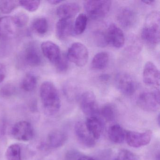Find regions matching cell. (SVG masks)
<instances>
[{
    "label": "cell",
    "mask_w": 160,
    "mask_h": 160,
    "mask_svg": "<svg viewBox=\"0 0 160 160\" xmlns=\"http://www.w3.org/2000/svg\"><path fill=\"white\" fill-rule=\"evenodd\" d=\"M40 97L45 111L50 116L56 115L61 108V99L56 86L50 81H45L40 89Z\"/></svg>",
    "instance_id": "1"
},
{
    "label": "cell",
    "mask_w": 160,
    "mask_h": 160,
    "mask_svg": "<svg viewBox=\"0 0 160 160\" xmlns=\"http://www.w3.org/2000/svg\"><path fill=\"white\" fill-rule=\"evenodd\" d=\"M160 14L157 11L150 13L146 19L141 31L142 40L151 46H156L160 42Z\"/></svg>",
    "instance_id": "2"
},
{
    "label": "cell",
    "mask_w": 160,
    "mask_h": 160,
    "mask_svg": "<svg viewBox=\"0 0 160 160\" xmlns=\"http://www.w3.org/2000/svg\"><path fill=\"white\" fill-rule=\"evenodd\" d=\"M110 1H87L84 3L87 15L93 20L104 18L110 10Z\"/></svg>",
    "instance_id": "3"
},
{
    "label": "cell",
    "mask_w": 160,
    "mask_h": 160,
    "mask_svg": "<svg viewBox=\"0 0 160 160\" xmlns=\"http://www.w3.org/2000/svg\"><path fill=\"white\" fill-rule=\"evenodd\" d=\"M160 92L155 89L152 92H143L137 98L138 105L144 111L155 112L160 108Z\"/></svg>",
    "instance_id": "4"
},
{
    "label": "cell",
    "mask_w": 160,
    "mask_h": 160,
    "mask_svg": "<svg viewBox=\"0 0 160 160\" xmlns=\"http://www.w3.org/2000/svg\"><path fill=\"white\" fill-rule=\"evenodd\" d=\"M67 59L78 67L85 66L88 62L89 53L87 47L80 42L73 43L68 49Z\"/></svg>",
    "instance_id": "5"
},
{
    "label": "cell",
    "mask_w": 160,
    "mask_h": 160,
    "mask_svg": "<svg viewBox=\"0 0 160 160\" xmlns=\"http://www.w3.org/2000/svg\"><path fill=\"white\" fill-rule=\"evenodd\" d=\"M116 87L124 95L131 96L137 89V83L133 78L129 74L120 72L116 75L115 79Z\"/></svg>",
    "instance_id": "6"
},
{
    "label": "cell",
    "mask_w": 160,
    "mask_h": 160,
    "mask_svg": "<svg viewBox=\"0 0 160 160\" xmlns=\"http://www.w3.org/2000/svg\"><path fill=\"white\" fill-rule=\"evenodd\" d=\"M80 105L84 114L88 117H97L100 109L94 93L91 91L84 92L80 97Z\"/></svg>",
    "instance_id": "7"
},
{
    "label": "cell",
    "mask_w": 160,
    "mask_h": 160,
    "mask_svg": "<svg viewBox=\"0 0 160 160\" xmlns=\"http://www.w3.org/2000/svg\"><path fill=\"white\" fill-rule=\"evenodd\" d=\"M11 134L16 140L27 142L33 138L34 130L31 123L26 121H20L13 126Z\"/></svg>",
    "instance_id": "8"
},
{
    "label": "cell",
    "mask_w": 160,
    "mask_h": 160,
    "mask_svg": "<svg viewBox=\"0 0 160 160\" xmlns=\"http://www.w3.org/2000/svg\"><path fill=\"white\" fill-rule=\"evenodd\" d=\"M152 137V132L150 130L139 132L134 131H126L125 139L130 147L138 148L148 144Z\"/></svg>",
    "instance_id": "9"
},
{
    "label": "cell",
    "mask_w": 160,
    "mask_h": 160,
    "mask_svg": "<svg viewBox=\"0 0 160 160\" xmlns=\"http://www.w3.org/2000/svg\"><path fill=\"white\" fill-rule=\"evenodd\" d=\"M143 82L146 85L159 89L160 72L157 67L151 62H148L144 65L143 71Z\"/></svg>",
    "instance_id": "10"
},
{
    "label": "cell",
    "mask_w": 160,
    "mask_h": 160,
    "mask_svg": "<svg viewBox=\"0 0 160 160\" xmlns=\"http://www.w3.org/2000/svg\"><path fill=\"white\" fill-rule=\"evenodd\" d=\"M42 52L51 63L57 66L62 58L60 48L51 41H45L41 45Z\"/></svg>",
    "instance_id": "11"
},
{
    "label": "cell",
    "mask_w": 160,
    "mask_h": 160,
    "mask_svg": "<svg viewBox=\"0 0 160 160\" xmlns=\"http://www.w3.org/2000/svg\"><path fill=\"white\" fill-rule=\"evenodd\" d=\"M108 44L117 48H122L125 43V36L120 28L115 24L109 25L106 32Z\"/></svg>",
    "instance_id": "12"
},
{
    "label": "cell",
    "mask_w": 160,
    "mask_h": 160,
    "mask_svg": "<svg viewBox=\"0 0 160 160\" xmlns=\"http://www.w3.org/2000/svg\"><path fill=\"white\" fill-rule=\"evenodd\" d=\"M75 132L79 141L86 147L93 148L96 144V139L90 133L83 122H78L74 127Z\"/></svg>",
    "instance_id": "13"
},
{
    "label": "cell",
    "mask_w": 160,
    "mask_h": 160,
    "mask_svg": "<svg viewBox=\"0 0 160 160\" xmlns=\"http://www.w3.org/2000/svg\"><path fill=\"white\" fill-rule=\"evenodd\" d=\"M117 20L122 27L129 29L132 28L136 23L137 16L132 9L129 7H123L118 12Z\"/></svg>",
    "instance_id": "14"
},
{
    "label": "cell",
    "mask_w": 160,
    "mask_h": 160,
    "mask_svg": "<svg viewBox=\"0 0 160 160\" xmlns=\"http://www.w3.org/2000/svg\"><path fill=\"white\" fill-rule=\"evenodd\" d=\"M80 9V6L76 2L63 3L57 9V16L59 19H71L77 15Z\"/></svg>",
    "instance_id": "15"
},
{
    "label": "cell",
    "mask_w": 160,
    "mask_h": 160,
    "mask_svg": "<svg viewBox=\"0 0 160 160\" xmlns=\"http://www.w3.org/2000/svg\"><path fill=\"white\" fill-rule=\"evenodd\" d=\"M24 58L26 63L31 67H38L42 62V58L40 51L33 45L28 46L24 53Z\"/></svg>",
    "instance_id": "16"
},
{
    "label": "cell",
    "mask_w": 160,
    "mask_h": 160,
    "mask_svg": "<svg viewBox=\"0 0 160 160\" xmlns=\"http://www.w3.org/2000/svg\"><path fill=\"white\" fill-rule=\"evenodd\" d=\"M73 24L71 19H59L56 27V35L58 39L64 40L73 34Z\"/></svg>",
    "instance_id": "17"
},
{
    "label": "cell",
    "mask_w": 160,
    "mask_h": 160,
    "mask_svg": "<svg viewBox=\"0 0 160 160\" xmlns=\"http://www.w3.org/2000/svg\"><path fill=\"white\" fill-rule=\"evenodd\" d=\"M85 123L88 131L94 139H99L103 131L102 121L97 117H88Z\"/></svg>",
    "instance_id": "18"
},
{
    "label": "cell",
    "mask_w": 160,
    "mask_h": 160,
    "mask_svg": "<svg viewBox=\"0 0 160 160\" xmlns=\"http://www.w3.org/2000/svg\"><path fill=\"white\" fill-rule=\"evenodd\" d=\"M67 135L65 132L60 130H54L48 136L47 144L52 148H58L63 146L67 140Z\"/></svg>",
    "instance_id": "19"
},
{
    "label": "cell",
    "mask_w": 160,
    "mask_h": 160,
    "mask_svg": "<svg viewBox=\"0 0 160 160\" xmlns=\"http://www.w3.org/2000/svg\"><path fill=\"white\" fill-rule=\"evenodd\" d=\"M126 130L119 124H114L109 127L108 130V136L112 142L121 144L125 139Z\"/></svg>",
    "instance_id": "20"
},
{
    "label": "cell",
    "mask_w": 160,
    "mask_h": 160,
    "mask_svg": "<svg viewBox=\"0 0 160 160\" xmlns=\"http://www.w3.org/2000/svg\"><path fill=\"white\" fill-rule=\"evenodd\" d=\"M16 27L12 17L5 16L0 18V36H9L15 31Z\"/></svg>",
    "instance_id": "21"
},
{
    "label": "cell",
    "mask_w": 160,
    "mask_h": 160,
    "mask_svg": "<svg viewBox=\"0 0 160 160\" xmlns=\"http://www.w3.org/2000/svg\"><path fill=\"white\" fill-rule=\"evenodd\" d=\"M109 57L106 52H101L96 54L91 62V67L95 70H102L107 66L109 62Z\"/></svg>",
    "instance_id": "22"
},
{
    "label": "cell",
    "mask_w": 160,
    "mask_h": 160,
    "mask_svg": "<svg viewBox=\"0 0 160 160\" xmlns=\"http://www.w3.org/2000/svg\"><path fill=\"white\" fill-rule=\"evenodd\" d=\"M88 20V16L85 14L78 15L73 24V34L76 35L82 34L87 28Z\"/></svg>",
    "instance_id": "23"
},
{
    "label": "cell",
    "mask_w": 160,
    "mask_h": 160,
    "mask_svg": "<svg viewBox=\"0 0 160 160\" xmlns=\"http://www.w3.org/2000/svg\"><path fill=\"white\" fill-rule=\"evenodd\" d=\"M33 30L40 35H44L48 31V23L46 18L39 17L35 18L32 22Z\"/></svg>",
    "instance_id": "24"
},
{
    "label": "cell",
    "mask_w": 160,
    "mask_h": 160,
    "mask_svg": "<svg viewBox=\"0 0 160 160\" xmlns=\"http://www.w3.org/2000/svg\"><path fill=\"white\" fill-rule=\"evenodd\" d=\"M5 157L7 160H22L20 146L18 144L9 146L6 149Z\"/></svg>",
    "instance_id": "25"
},
{
    "label": "cell",
    "mask_w": 160,
    "mask_h": 160,
    "mask_svg": "<svg viewBox=\"0 0 160 160\" xmlns=\"http://www.w3.org/2000/svg\"><path fill=\"white\" fill-rule=\"evenodd\" d=\"M37 83L36 77L32 74L28 73L24 77L22 80L21 88L25 91L30 92L35 88Z\"/></svg>",
    "instance_id": "26"
},
{
    "label": "cell",
    "mask_w": 160,
    "mask_h": 160,
    "mask_svg": "<svg viewBox=\"0 0 160 160\" xmlns=\"http://www.w3.org/2000/svg\"><path fill=\"white\" fill-rule=\"evenodd\" d=\"M100 113L107 121L111 122L116 118L117 110L113 105L108 103L102 108Z\"/></svg>",
    "instance_id": "27"
},
{
    "label": "cell",
    "mask_w": 160,
    "mask_h": 160,
    "mask_svg": "<svg viewBox=\"0 0 160 160\" xmlns=\"http://www.w3.org/2000/svg\"><path fill=\"white\" fill-rule=\"evenodd\" d=\"M20 6L19 1H0V11L4 14H9Z\"/></svg>",
    "instance_id": "28"
},
{
    "label": "cell",
    "mask_w": 160,
    "mask_h": 160,
    "mask_svg": "<svg viewBox=\"0 0 160 160\" xmlns=\"http://www.w3.org/2000/svg\"><path fill=\"white\" fill-rule=\"evenodd\" d=\"M12 18L16 28H24L27 26L29 20L28 15L23 12L18 13Z\"/></svg>",
    "instance_id": "29"
},
{
    "label": "cell",
    "mask_w": 160,
    "mask_h": 160,
    "mask_svg": "<svg viewBox=\"0 0 160 160\" xmlns=\"http://www.w3.org/2000/svg\"><path fill=\"white\" fill-rule=\"evenodd\" d=\"M93 40L96 45L100 47H105L108 44L106 32L102 31H96L93 35Z\"/></svg>",
    "instance_id": "30"
},
{
    "label": "cell",
    "mask_w": 160,
    "mask_h": 160,
    "mask_svg": "<svg viewBox=\"0 0 160 160\" xmlns=\"http://www.w3.org/2000/svg\"><path fill=\"white\" fill-rule=\"evenodd\" d=\"M20 6L30 12H33L39 9L41 4L40 1H19Z\"/></svg>",
    "instance_id": "31"
},
{
    "label": "cell",
    "mask_w": 160,
    "mask_h": 160,
    "mask_svg": "<svg viewBox=\"0 0 160 160\" xmlns=\"http://www.w3.org/2000/svg\"><path fill=\"white\" fill-rule=\"evenodd\" d=\"M114 160H139V157L135 153L128 150L122 149L119 152Z\"/></svg>",
    "instance_id": "32"
},
{
    "label": "cell",
    "mask_w": 160,
    "mask_h": 160,
    "mask_svg": "<svg viewBox=\"0 0 160 160\" xmlns=\"http://www.w3.org/2000/svg\"><path fill=\"white\" fill-rule=\"evenodd\" d=\"M77 86L72 82H68L64 86V92L68 97L75 95L78 91Z\"/></svg>",
    "instance_id": "33"
},
{
    "label": "cell",
    "mask_w": 160,
    "mask_h": 160,
    "mask_svg": "<svg viewBox=\"0 0 160 160\" xmlns=\"http://www.w3.org/2000/svg\"><path fill=\"white\" fill-rule=\"evenodd\" d=\"M15 91V88L12 84H8L3 86L1 89V94L3 96H11L14 93Z\"/></svg>",
    "instance_id": "34"
},
{
    "label": "cell",
    "mask_w": 160,
    "mask_h": 160,
    "mask_svg": "<svg viewBox=\"0 0 160 160\" xmlns=\"http://www.w3.org/2000/svg\"><path fill=\"white\" fill-rule=\"evenodd\" d=\"M56 67L59 72H64L67 71L68 68V59L67 57L62 55L61 60Z\"/></svg>",
    "instance_id": "35"
},
{
    "label": "cell",
    "mask_w": 160,
    "mask_h": 160,
    "mask_svg": "<svg viewBox=\"0 0 160 160\" xmlns=\"http://www.w3.org/2000/svg\"><path fill=\"white\" fill-rule=\"evenodd\" d=\"M7 70L3 63L0 62V84L3 82L6 77Z\"/></svg>",
    "instance_id": "36"
},
{
    "label": "cell",
    "mask_w": 160,
    "mask_h": 160,
    "mask_svg": "<svg viewBox=\"0 0 160 160\" xmlns=\"http://www.w3.org/2000/svg\"><path fill=\"white\" fill-rule=\"evenodd\" d=\"M78 153L77 152L70 151L67 153L65 156V160H78L77 159Z\"/></svg>",
    "instance_id": "37"
},
{
    "label": "cell",
    "mask_w": 160,
    "mask_h": 160,
    "mask_svg": "<svg viewBox=\"0 0 160 160\" xmlns=\"http://www.w3.org/2000/svg\"><path fill=\"white\" fill-rule=\"evenodd\" d=\"M100 79L103 82H107L109 79V76L107 74L102 75L100 77Z\"/></svg>",
    "instance_id": "38"
},
{
    "label": "cell",
    "mask_w": 160,
    "mask_h": 160,
    "mask_svg": "<svg viewBox=\"0 0 160 160\" xmlns=\"http://www.w3.org/2000/svg\"><path fill=\"white\" fill-rule=\"evenodd\" d=\"M78 160H95L94 158L88 156H80Z\"/></svg>",
    "instance_id": "39"
},
{
    "label": "cell",
    "mask_w": 160,
    "mask_h": 160,
    "mask_svg": "<svg viewBox=\"0 0 160 160\" xmlns=\"http://www.w3.org/2000/svg\"><path fill=\"white\" fill-rule=\"evenodd\" d=\"M62 2V1H61V0H49V1H48V2L51 4L56 5V4H59L60 3Z\"/></svg>",
    "instance_id": "40"
},
{
    "label": "cell",
    "mask_w": 160,
    "mask_h": 160,
    "mask_svg": "<svg viewBox=\"0 0 160 160\" xmlns=\"http://www.w3.org/2000/svg\"><path fill=\"white\" fill-rule=\"evenodd\" d=\"M155 1H142V2L147 5H152L155 2Z\"/></svg>",
    "instance_id": "41"
},
{
    "label": "cell",
    "mask_w": 160,
    "mask_h": 160,
    "mask_svg": "<svg viewBox=\"0 0 160 160\" xmlns=\"http://www.w3.org/2000/svg\"><path fill=\"white\" fill-rule=\"evenodd\" d=\"M158 120H159V119H160V117H159H159H158ZM158 123H159H159H160V121H159V120L158 121Z\"/></svg>",
    "instance_id": "42"
}]
</instances>
